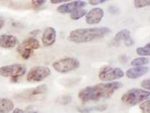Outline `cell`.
<instances>
[{
    "instance_id": "cell-1",
    "label": "cell",
    "mask_w": 150,
    "mask_h": 113,
    "mask_svg": "<svg viewBox=\"0 0 150 113\" xmlns=\"http://www.w3.org/2000/svg\"><path fill=\"white\" fill-rule=\"evenodd\" d=\"M122 84L118 81L100 83L93 86H88L79 92L78 97L82 102L98 101L110 98L116 90L122 88Z\"/></svg>"
},
{
    "instance_id": "cell-2",
    "label": "cell",
    "mask_w": 150,
    "mask_h": 113,
    "mask_svg": "<svg viewBox=\"0 0 150 113\" xmlns=\"http://www.w3.org/2000/svg\"><path fill=\"white\" fill-rule=\"evenodd\" d=\"M111 32L107 27L77 29L69 32L67 39L69 42L77 43H86L105 37Z\"/></svg>"
},
{
    "instance_id": "cell-3",
    "label": "cell",
    "mask_w": 150,
    "mask_h": 113,
    "mask_svg": "<svg viewBox=\"0 0 150 113\" xmlns=\"http://www.w3.org/2000/svg\"><path fill=\"white\" fill-rule=\"evenodd\" d=\"M149 91L142 89L133 88L127 90L125 94H124L122 97V101L129 106H135L146 100H149Z\"/></svg>"
},
{
    "instance_id": "cell-4",
    "label": "cell",
    "mask_w": 150,
    "mask_h": 113,
    "mask_svg": "<svg viewBox=\"0 0 150 113\" xmlns=\"http://www.w3.org/2000/svg\"><path fill=\"white\" fill-rule=\"evenodd\" d=\"M26 72V67L21 64H12L0 67V76L11 78L12 82H17L18 78L22 77Z\"/></svg>"
},
{
    "instance_id": "cell-5",
    "label": "cell",
    "mask_w": 150,
    "mask_h": 113,
    "mask_svg": "<svg viewBox=\"0 0 150 113\" xmlns=\"http://www.w3.org/2000/svg\"><path fill=\"white\" fill-rule=\"evenodd\" d=\"M80 63L73 57H64L52 64L54 69L60 73H67L79 67Z\"/></svg>"
},
{
    "instance_id": "cell-6",
    "label": "cell",
    "mask_w": 150,
    "mask_h": 113,
    "mask_svg": "<svg viewBox=\"0 0 150 113\" xmlns=\"http://www.w3.org/2000/svg\"><path fill=\"white\" fill-rule=\"evenodd\" d=\"M40 47L39 42L35 38H28L17 47V51L24 60H27L33 54V51Z\"/></svg>"
},
{
    "instance_id": "cell-7",
    "label": "cell",
    "mask_w": 150,
    "mask_h": 113,
    "mask_svg": "<svg viewBox=\"0 0 150 113\" xmlns=\"http://www.w3.org/2000/svg\"><path fill=\"white\" fill-rule=\"evenodd\" d=\"M124 72L118 67L103 66L99 72V78L103 81H112L119 79L124 76Z\"/></svg>"
},
{
    "instance_id": "cell-8",
    "label": "cell",
    "mask_w": 150,
    "mask_h": 113,
    "mask_svg": "<svg viewBox=\"0 0 150 113\" xmlns=\"http://www.w3.org/2000/svg\"><path fill=\"white\" fill-rule=\"evenodd\" d=\"M51 74V69L47 66H39L32 68L29 71L27 80L30 82H39L46 78Z\"/></svg>"
},
{
    "instance_id": "cell-9",
    "label": "cell",
    "mask_w": 150,
    "mask_h": 113,
    "mask_svg": "<svg viewBox=\"0 0 150 113\" xmlns=\"http://www.w3.org/2000/svg\"><path fill=\"white\" fill-rule=\"evenodd\" d=\"M86 6V2L84 1H72L68 3L63 4L57 7V11L60 14H69L73 13L79 9H81Z\"/></svg>"
},
{
    "instance_id": "cell-10",
    "label": "cell",
    "mask_w": 150,
    "mask_h": 113,
    "mask_svg": "<svg viewBox=\"0 0 150 113\" xmlns=\"http://www.w3.org/2000/svg\"><path fill=\"white\" fill-rule=\"evenodd\" d=\"M124 42L126 46H132L134 44V39L131 37V32L128 30H122L115 34L112 44L119 45L121 42Z\"/></svg>"
},
{
    "instance_id": "cell-11",
    "label": "cell",
    "mask_w": 150,
    "mask_h": 113,
    "mask_svg": "<svg viewBox=\"0 0 150 113\" xmlns=\"http://www.w3.org/2000/svg\"><path fill=\"white\" fill-rule=\"evenodd\" d=\"M104 16V11L100 8H94L86 14V23L88 24H97Z\"/></svg>"
},
{
    "instance_id": "cell-12",
    "label": "cell",
    "mask_w": 150,
    "mask_h": 113,
    "mask_svg": "<svg viewBox=\"0 0 150 113\" xmlns=\"http://www.w3.org/2000/svg\"><path fill=\"white\" fill-rule=\"evenodd\" d=\"M19 44V40L13 35H0V47L4 48H12Z\"/></svg>"
},
{
    "instance_id": "cell-13",
    "label": "cell",
    "mask_w": 150,
    "mask_h": 113,
    "mask_svg": "<svg viewBox=\"0 0 150 113\" xmlns=\"http://www.w3.org/2000/svg\"><path fill=\"white\" fill-rule=\"evenodd\" d=\"M42 41L45 46L49 47L52 45L56 41V30L54 28L51 27H48L45 29L42 33Z\"/></svg>"
},
{
    "instance_id": "cell-14",
    "label": "cell",
    "mask_w": 150,
    "mask_h": 113,
    "mask_svg": "<svg viewBox=\"0 0 150 113\" xmlns=\"http://www.w3.org/2000/svg\"><path fill=\"white\" fill-rule=\"evenodd\" d=\"M149 72V67L146 66H136L127 69L126 72V76L131 79H136L144 76Z\"/></svg>"
},
{
    "instance_id": "cell-15",
    "label": "cell",
    "mask_w": 150,
    "mask_h": 113,
    "mask_svg": "<svg viewBox=\"0 0 150 113\" xmlns=\"http://www.w3.org/2000/svg\"><path fill=\"white\" fill-rule=\"evenodd\" d=\"M48 88L47 85L43 84V85H40L39 86L35 87L33 89H29L24 92V94L23 95L25 96V97H32L34 96H38L41 95V94H44L47 92Z\"/></svg>"
},
{
    "instance_id": "cell-16",
    "label": "cell",
    "mask_w": 150,
    "mask_h": 113,
    "mask_svg": "<svg viewBox=\"0 0 150 113\" xmlns=\"http://www.w3.org/2000/svg\"><path fill=\"white\" fill-rule=\"evenodd\" d=\"M14 102L7 98H0V113H9L14 109Z\"/></svg>"
},
{
    "instance_id": "cell-17",
    "label": "cell",
    "mask_w": 150,
    "mask_h": 113,
    "mask_svg": "<svg viewBox=\"0 0 150 113\" xmlns=\"http://www.w3.org/2000/svg\"><path fill=\"white\" fill-rule=\"evenodd\" d=\"M107 109L106 105H100L92 107H78L77 110L80 113H91L92 112H103Z\"/></svg>"
},
{
    "instance_id": "cell-18",
    "label": "cell",
    "mask_w": 150,
    "mask_h": 113,
    "mask_svg": "<svg viewBox=\"0 0 150 113\" xmlns=\"http://www.w3.org/2000/svg\"><path fill=\"white\" fill-rule=\"evenodd\" d=\"M149 63V59L148 57H138L134 59L131 62V65L134 67L136 66H143Z\"/></svg>"
},
{
    "instance_id": "cell-19",
    "label": "cell",
    "mask_w": 150,
    "mask_h": 113,
    "mask_svg": "<svg viewBox=\"0 0 150 113\" xmlns=\"http://www.w3.org/2000/svg\"><path fill=\"white\" fill-rule=\"evenodd\" d=\"M137 54L139 56H149L150 55V44L148 43L144 47H139L136 50Z\"/></svg>"
},
{
    "instance_id": "cell-20",
    "label": "cell",
    "mask_w": 150,
    "mask_h": 113,
    "mask_svg": "<svg viewBox=\"0 0 150 113\" xmlns=\"http://www.w3.org/2000/svg\"><path fill=\"white\" fill-rule=\"evenodd\" d=\"M87 14L86 10L85 9H79L77 11H74L73 13H72L70 15V18L72 20H77L81 19V18H83L84 16H85Z\"/></svg>"
},
{
    "instance_id": "cell-21",
    "label": "cell",
    "mask_w": 150,
    "mask_h": 113,
    "mask_svg": "<svg viewBox=\"0 0 150 113\" xmlns=\"http://www.w3.org/2000/svg\"><path fill=\"white\" fill-rule=\"evenodd\" d=\"M72 101V97L69 94H65V95H63L61 97H58L57 99V102H59L60 104L62 105H67L69 104V102Z\"/></svg>"
},
{
    "instance_id": "cell-22",
    "label": "cell",
    "mask_w": 150,
    "mask_h": 113,
    "mask_svg": "<svg viewBox=\"0 0 150 113\" xmlns=\"http://www.w3.org/2000/svg\"><path fill=\"white\" fill-rule=\"evenodd\" d=\"M134 6L137 8H140L146 7V6H149V0H135L134 2Z\"/></svg>"
},
{
    "instance_id": "cell-23",
    "label": "cell",
    "mask_w": 150,
    "mask_h": 113,
    "mask_svg": "<svg viewBox=\"0 0 150 113\" xmlns=\"http://www.w3.org/2000/svg\"><path fill=\"white\" fill-rule=\"evenodd\" d=\"M140 109L142 110L143 113H149L150 112V101L149 100L143 101L140 106H139Z\"/></svg>"
},
{
    "instance_id": "cell-24",
    "label": "cell",
    "mask_w": 150,
    "mask_h": 113,
    "mask_svg": "<svg viewBox=\"0 0 150 113\" xmlns=\"http://www.w3.org/2000/svg\"><path fill=\"white\" fill-rule=\"evenodd\" d=\"M32 6L34 8H39L41 6H42L46 2L45 0H41V1H39V0H33L32 2Z\"/></svg>"
},
{
    "instance_id": "cell-25",
    "label": "cell",
    "mask_w": 150,
    "mask_h": 113,
    "mask_svg": "<svg viewBox=\"0 0 150 113\" xmlns=\"http://www.w3.org/2000/svg\"><path fill=\"white\" fill-rule=\"evenodd\" d=\"M141 87L143 88L146 90H150V80L149 79H145L143 80V81L141 82Z\"/></svg>"
},
{
    "instance_id": "cell-26",
    "label": "cell",
    "mask_w": 150,
    "mask_h": 113,
    "mask_svg": "<svg viewBox=\"0 0 150 113\" xmlns=\"http://www.w3.org/2000/svg\"><path fill=\"white\" fill-rule=\"evenodd\" d=\"M106 2V0H89L88 2L91 5H93V6H97V5H99L101 3H104Z\"/></svg>"
},
{
    "instance_id": "cell-27",
    "label": "cell",
    "mask_w": 150,
    "mask_h": 113,
    "mask_svg": "<svg viewBox=\"0 0 150 113\" xmlns=\"http://www.w3.org/2000/svg\"><path fill=\"white\" fill-rule=\"evenodd\" d=\"M68 0H51V2L52 4H57V3H62V2H67Z\"/></svg>"
},
{
    "instance_id": "cell-28",
    "label": "cell",
    "mask_w": 150,
    "mask_h": 113,
    "mask_svg": "<svg viewBox=\"0 0 150 113\" xmlns=\"http://www.w3.org/2000/svg\"><path fill=\"white\" fill-rule=\"evenodd\" d=\"M12 113H26L23 110L21 109H18V108H16V109H14L13 110V112Z\"/></svg>"
},
{
    "instance_id": "cell-29",
    "label": "cell",
    "mask_w": 150,
    "mask_h": 113,
    "mask_svg": "<svg viewBox=\"0 0 150 113\" xmlns=\"http://www.w3.org/2000/svg\"><path fill=\"white\" fill-rule=\"evenodd\" d=\"M4 24H5V20H4V19L2 18V17H0V30H2Z\"/></svg>"
},
{
    "instance_id": "cell-30",
    "label": "cell",
    "mask_w": 150,
    "mask_h": 113,
    "mask_svg": "<svg viewBox=\"0 0 150 113\" xmlns=\"http://www.w3.org/2000/svg\"><path fill=\"white\" fill-rule=\"evenodd\" d=\"M38 32H39V30H34V31H32L30 32L31 35H35V34H38Z\"/></svg>"
}]
</instances>
